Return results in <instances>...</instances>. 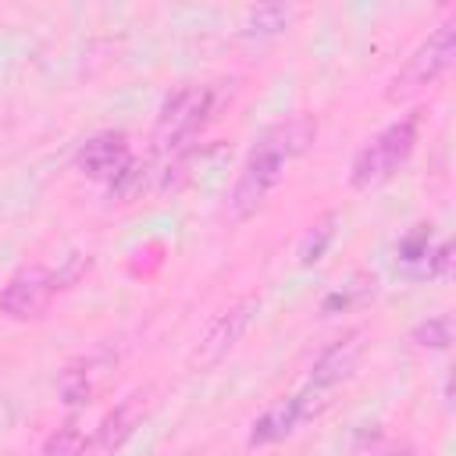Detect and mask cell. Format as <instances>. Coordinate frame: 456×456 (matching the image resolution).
<instances>
[{
  "mask_svg": "<svg viewBox=\"0 0 456 456\" xmlns=\"http://www.w3.org/2000/svg\"><path fill=\"white\" fill-rule=\"evenodd\" d=\"M431 253V224H417L403 242H399V256L406 264H417V260H428Z\"/></svg>",
  "mask_w": 456,
  "mask_h": 456,
  "instance_id": "9a60e30c",
  "label": "cell"
},
{
  "mask_svg": "<svg viewBox=\"0 0 456 456\" xmlns=\"http://www.w3.org/2000/svg\"><path fill=\"white\" fill-rule=\"evenodd\" d=\"M239 82L235 78H217V82H192L175 89L160 114H157V128H153V142L160 150H178L189 139H196L210 121L221 118V110L235 100Z\"/></svg>",
  "mask_w": 456,
  "mask_h": 456,
  "instance_id": "7a4b0ae2",
  "label": "cell"
},
{
  "mask_svg": "<svg viewBox=\"0 0 456 456\" xmlns=\"http://www.w3.org/2000/svg\"><path fill=\"white\" fill-rule=\"evenodd\" d=\"M417 128H420V114H406L399 121H392L388 128H381L356 157H353V167H349V182L353 189H374L381 182H388L399 164H406V157L413 153L417 146Z\"/></svg>",
  "mask_w": 456,
  "mask_h": 456,
  "instance_id": "3957f363",
  "label": "cell"
},
{
  "mask_svg": "<svg viewBox=\"0 0 456 456\" xmlns=\"http://www.w3.org/2000/svg\"><path fill=\"white\" fill-rule=\"evenodd\" d=\"M413 342L420 349H449L452 346V317L449 314H438V317H428L413 328Z\"/></svg>",
  "mask_w": 456,
  "mask_h": 456,
  "instance_id": "5bb4252c",
  "label": "cell"
},
{
  "mask_svg": "<svg viewBox=\"0 0 456 456\" xmlns=\"http://www.w3.org/2000/svg\"><path fill=\"white\" fill-rule=\"evenodd\" d=\"M82 452H86V431H82L75 420L61 424V428L43 442V449H39V456H82Z\"/></svg>",
  "mask_w": 456,
  "mask_h": 456,
  "instance_id": "4fadbf2b",
  "label": "cell"
},
{
  "mask_svg": "<svg viewBox=\"0 0 456 456\" xmlns=\"http://www.w3.org/2000/svg\"><path fill=\"white\" fill-rule=\"evenodd\" d=\"M392 456H413V452H392Z\"/></svg>",
  "mask_w": 456,
  "mask_h": 456,
  "instance_id": "e0dca14e",
  "label": "cell"
},
{
  "mask_svg": "<svg viewBox=\"0 0 456 456\" xmlns=\"http://www.w3.org/2000/svg\"><path fill=\"white\" fill-rule=\"evenodd\" d=\"M335 235H338V214H335V210H328V214H324V217H317V221L310 224V232L303 235L299 264H303V267L317 264V260L328 253V246L335 242Z\"/></svg>",
  "mask_w": 456,
  "mask_h": 456,
  "instance_id": "8fae6325",
  "label": "cell"
},
{
  "mask_svg": "<svg viewBox=\"0 0 456 456\" xmlns=\"http://www.w3.org/2000/svg\"><path fill=\"white\" fill-rule=\"evenodd\" d=\"M75 164L86 178L93 182H118L128 167H132V150H128V139L121 132H100L93 139H86L75 153Z\"/></svg>",
  "mask_w": 456,
  "mask_h": 456,
  "instance_id": "52a82bcc",
  "label": "cell"
},
{
  "mask_svg": "<svg viewBox=\"0 0 456 456\" xmlns=\"http://www.w3.org/2000/svg\"><path fill=\"white\" fill-rule=\"evenodd\" d=\"M57 395H61L64 406H82V403H89V395H93V370H89V363H71V367H64L61 378H57Z\"/></svg>",
  "mask_w": 456,
  "mask_h": 456,
  "instance_id": "7c38bea8",
  "label": "cell"
},
{
  "mask_svg": "<svg viewBox=\"0 0 456 456\" xmlns=\"http://www.w3.org/2000/svg\"><path fill=\"white\" fill-rule=\"evenodd\" d=\"M321 410H324L321 388H306V392H296V395H289V399H278L274 406H267V410L253 420L249 445H271V442H281V438H289L303 420L317 417Z\"/></svg>",
  "mask_w": 456,
  "mask_h": 456,
  "instance_id": "8992f818",
  "label": "cell"
},
{
  "mask_svg": "<svg viewBox=\"0 0 456 456\" xmlns=\"http://www.w3.org/2000/svg\"><path fill=\"white\" fill-rule=\"evenodd\" d=\"M253 310H256V299H246V303L232 306L228 314H221V317L210 324V331L203 335L196 360H200V363H217V360H221V356H224V353L242 338V331L249 328Z\"/></svg>",
  "mask_w": 456,
  "mask_h": 456,
  "instance_id": "9c48e42d",
  "label": "cell"
},
{
  "mask_svg": "<svg viewBox=\"0 0 456 456\" xmlns=\"http://www.w3.org/2000/svg\"><path fill=\"white\" fill-rule=\"evenodd\" d=\"M449 274H452V246H449V242H438V246L428 253V278L445 281Z\"/></svg>",
  "mask_w": 456,
  "mask_h": 456,
  "instance_id": "2e32d148",
  "label": "cell"
},
{
  "mask_svg": "<svg viewBox=\"0 0 456 456\" xmlns=\"http://www.w3.org/2000/svg\"><path fill=\"white\" fill-rule=\"evenodd\" d=\"M53 292H57L53 271L43 264H25L7 278V285L0 292V310L11 321H36L50 306Z\"/></svg>",
  "mask_w": 456,
  "mask_h": 456,
  "instance_id": "5b68a950",
  "label": "cell"
},
{
  "mask_svg": "<svg viewBox=\"0 0 456 456\" xmlns=\"http://www.w3.org/2000/svg\"><path fill=\"white\" fill-rule=\"evenodd\" d=\"M360 349H363V342H360V331H349V335H342V338H335L317 360H314V370H310V388H331V385H338V381H346L353 370H356V363H360Z\"/></svg>",
  "mask_w": 456,
  "mask_h": 456,
  "instance_id": "ba28073f",
  "label": "cell"
},
{
  "mask_svg": "<svg viewBox=\"0 0 456 456\" xmlns=\"http://www.w3.org/2000/svg\"><path fill=\"white\" fill-rule=\"evenodd\" d=\"M452 57H456V21L445 18V21L410 53V61L395 71V78H392V86H388V100H406V96L420 93L424 86L438 82V78L449 71Z\"/></svg>",
  "mask_w": 456,
  "mask_h": 456,
  "instance_id": "277c9868",
  "label": "cell"
},
{
  "mask_svg": "<svg viewBox=\"0 0 456 456\" xmlns=\"http://www.w3.org/2000/svg\"><path fill=\"white\" fill-rule=\"evenodd\" d=\"M314 139H317V121L310 114H292V118L271 125L253 142V150H249V157H246V164L235 178V189H232V200H228L232 214L239 221L253 217L264 207V200L271 196V189L281 182L285 164L296 160L299 153H306Z\"/></svg>",
  "mask_w": 456,
  "mask_h": 456,
  "instance_id": "6da1fadb",
  "label": "cell"
},
{
  "mask_svg": "<svg viewBox=\"0 0 456 456\" xmlns=\"http://www.w3.org/2000/svg\"><path fill=\"white\" fill-rule=\"evenodd\" d=\"M289 21H292V7H285V4H260V7H253V11L246 14V21H242V36L267 39V36L285 32Z\"/></svg>",
  "mask_w": 456,
  "mask_h": 456,
  "instance_id": "30bf717a",
  "label": "cell"
}]
</instances>
